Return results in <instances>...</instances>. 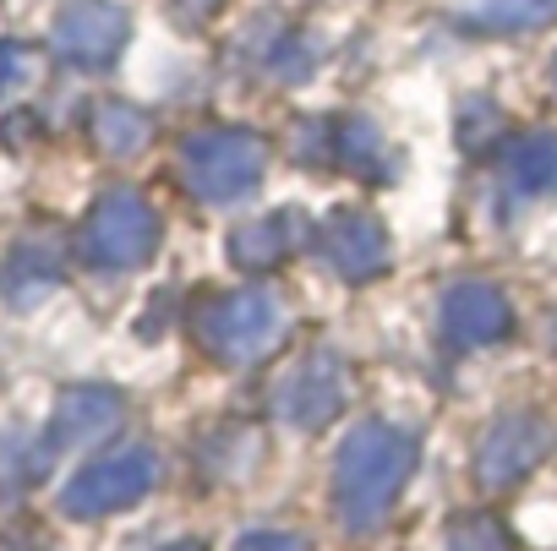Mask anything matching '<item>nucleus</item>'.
Returning a JSON list of instances; mask_svg holds the SVG:
<instances>
[{
    "mask_svg": "<svg viewBox=\"0 0 557 551\" xmlns=\"http://www.w3.org/2000/svg\"><path fill=\"white\" fill-rule=\"evenodd\" d=\"M410 469H416L410 437H399L394 426H356L334 464V502H339L345 524L367 529L372 518H383Z\"/></svg>",
    "mask_w": 557,
    "mask_h": 551,
    "instance_id": "1",
    "label": "nucleus"
},
{
    "mask_svg": "<svg viewBox=\"0 0 557 551\" xmlns=\"http://www.w3.org/2000/svg\"><path fill=\"white\" fill-rule=\"evenodd\" d=\"M197 334L202 345L230 361V366H246V361H262L278 334H285V312L268 290H230V296H213L202 312H197Z\"/></svg>",
    "mask_w": 557,
    "mask_h": 551,
    "instance_id": "2",
    "label": "nucleus"
},
{
    "mask_svg": "<svg viewBox=\"0 0 557 551\" xmlns=\"http://www.w3.org/2000/svg\"><path fill=\"white\" fill-rule=\"evenodd\" d=\"M159 246V218L137 191H104L83 224V251L99 267H137Z\"/></svg>",
    "mask_w": 557,
    "mask_h": 551,
    "instance_id": "3",
    "label": "nucleus"
},
{
    "mask_svg": "<svg viewBox=\"0 0 557 551\" xmlns=\"http://www.w3.org/2000/svg\"><path fill=\"white\" fill-rule=\"evenodd\" d=\"M257 175H262V142L251 132H202L186 142V180L208 202L251 191Z\"/></svg>",
    "mask_w": 557,
    "mask_h": 551,
    "instance_id": "4",
    "label": "nucleus"
},
{
    "mask_svg": "<svg viewBox=\"0 0 557 551\" xmlns=\"http://www.w3.org/2000/svg\"><path fill=\"white\" fill-rule=\"evenodd\" d=\"M153 475H159V464H153V453H148V448H121V453H104V459H94L83 475H72V486H66L61 508H66L72 518H99V513H115V508H126V502L148 497Z\"/></svg>",
    "mask_w": 557,
    "mask_h": 551,
    "instance_id": "5",
    "label": "nucleus"
},
{
    "mask_svg": "<svg viewBox=\"0 0 557 551\" xmlns=\"http://www.w3.org/2000/svg\"><path fill=\"white\" fill-rule=\"evenodd\" d=\"M126 45V12L110 0H77L55 23V50L72 66H110Z\"/></svg>",
    "mask_w": 557,
    "mask_h": 551,
    "instance_id": "6",
    "label": "nucleus"
},
{
    "mask_svg": "<svg viewBox=\"0 0 557 551\" xmlns=\"http://www.w3.org/2000/svg\"><path fill=\"white\" fill-rule=\"evenodd\" d=\"M339 404H345V366H339L334 355L301 361V366L285 377V388H278V410H285V421H296V426H307V431L329 426Z\"/></svg>",
    "mask_w": 557,
    "mask_h": 551,
    "instance_id": "7",
    "label": "nucleus"
},
{
    "mask_svg": "<svg viewBox=\"0 0 557 551\" xmlns=\"http://www.w3.org/2000/svg\"><path fill=\"white\" fill-rule=\"evenodd\" d=\"M329 262L345 273V279H372V273L388 262V235H383V224L372 218V213H361V208H345V213H334L329 218Z\"/></svg>",
    "mask_w": 557,
    "mask_h": 551,
    "instance_id": "8",
    "label": "nucleus"
},
{
    "mask_svg": "<svg viewBox=\"0 0 557 551\" xmlns=\"http://www.w3.org/2000/svg\"><path fill=\"white\" fill-rule=\"evenodd\" d=\"M443 334L454 345H470V350L475 345H492V339L508 334V301L492 285H459L443 301Z\"/></svg>",
    "mask_w": 557,
    "mask_h": 551,
    "instance_id": "9",
    "label": "nucleus"
},
{
    "mask_svg": "<svg viewBox=\"0 0 557 551\" xmlns=\"http://www.w3.org/2000/svg\"><path fill=\"white\" fill-rule=\"evenodd\" d=\"M121 421V393L110 388H72L55 410V426H50V448H88L99 442L110 426Z\"/></svg>",
    "mask_w": 557,
    "mask_h": 551,
    "instance_id": "10",
    "label": "nucleus"
},
{
    "mask_svg": "<svg viewBox=\"0 0 557 551\" xmlns=\"http://www.w3.org/2000/svg\"><path fill=\"white\" fill-rule=\"evenodd\" d=\"M535 453H541V431H535V421L513 415V421H497V426H492V437L481 442L475 469H481L486 486H508V480H519V475L535 464Z\"/></svg>",
    "mask_w": 557,
    "mask_h": 551,
    "instance_id": "11",
    "label": "nucleus"
},
{
    "mask_svg": "<svg viewBox=\"0 0 557 551\" xmlns=\"http://www.w3.org/2000/svg\"><path fill=\"white\" fill-rule=\"evenodd\" d=\"M290 224H296V213L240 224V229H235V240H230L235 267H240V273H268V267H278V262H285V251H290V235H285Z\"/></svg>",
    "mask_w": 557,
    "mask_h": 551,
    "instance_id": "12",
    "label": "nucleus"
},
{
    "mask_svg": "<svg viewBox=\"0 0 557 551\" xmlns=\"http://www.w3.org/2000/svg\"><path fill=\"white\" fill-rule=\"evenodd\" d=\"M508 180L524 197H546L557 191V137L552 132H530L508 148Z\"/></svg>",
    "mask_w": 557,
    "mask_h": 551,
    "instance_id": "13",
    "label": "nucleus"
},
{
    "mask_svg": "<svg viewBox=\"0 0 557 551\" xmlns=\"http://www.w3.org/2000/svg\"><path fill=\"white\" fill-rule=\"evenodd\" d=\"M94 142L104 153H137L148 142V115L132 104H99L94 110Z\"/></svg>",
    "mask_w": 557,
    "mask_h": 551,
    "instance_id": "14",
    "label": "nucleus"
},
{
    "mask_svg": "<svg viewBox=\"0 0 557 551\" xmlns=\"http://www.w3.org/2000/svg\"><path fill=\"white\" fill-rule=\"evenodd\" d=\"M334 159L356 175H377L383 170V137L372 132V121H361V115L339 121L334 126Z\"/></svg>",
    "mask_w": 557,
    "mask_h": 551,
    "instance_id": "15",
    "label": "nucleus"
},
{
    "mask_svg": "<svg viewBox=\"0 0 557 551\" xmlns=\"http://www.w3.org/2000/svg\"><path fill=\"white\" fill-rule=\"evenodd\" d=\"M557 0H470V17L486 28H541Z\"/></svg>",
    "mask_w": 557,
    "mask_h": 551,
    "instance_id": "16",
    "label": "nucleus"
},
{
    "mask_svg": "<svg viewBox=\"0 0 557 551\" xmlns=\"http://www.w3.org/2000/svg\"><path fill=\"white\" fill-rule=\"evenodd\" d=\"M17 279H23V290H17V301H34L39 290H50L55 279H61V251L50 246V240H28L23 251H17Z\"/></svg>",
    "mask_w": 557,
    "mask_h": 551,
    "instance_id": "17",
    "label": "nucleus"
},
{
    "mask_svg": "<svg viewBox=\"0 0 557 551\" xmlns=\"http://www.w3.org/2000/svg\"><path fill=\"white\" fill-rule=\"evenodd\" d=\"M454 551H508V535L492 513H470L454 524Z\"/></svg>",
    "mask_w": 557,
    "mask_h": 551,
    "instance_id": "18",
    "label": "nucleus"
},
{
    "mask_svg": "<svg viewBox=\"0 0 557 551\" xmlns=\"http://www.w3.org/2000/svg\"><path fill=\"white\" fill-rule=\"evenodd\" d=\"M28 77H34V55L23 45H0V93H12Z\"/></svg>",
    "mask_w": 557,
    "mask_h": 551,
    "instance_id": "19",
    "label": "nucleus"
},
{
    "mask_svg": "<svg viewBox=\"0 0 557 551\" xmlns=\"http://www.w3.org/2000/svg\"><path fill=\"white\" fill-rule=\"evenodd\" d=\"M492 132H497V115L486 110V99H475V104L465 110V121H459V137H465V148H481Z\"/></svg>",
    "mask_w": 557,
    "mask_h": 551,
    "instance_id": "20",
    "label": "nucleus"
},
{
    "mask_svg": "<svg viewBox=\"0 0 557 551\" xmlns=\"http://www.w3.org/2000/svg\"><path fill=\"white\" fill-rule=\"evenodd\" d=\"M240 551H301V540L296 535H246Z\"/></svg>",
    "mask_w": 557,
    "mask_h": 551,
    "instance_id": "21",
    "label": "nucleus"
},
{
    "mask_svg": "<svg viewBox=\"0 0 557 551\" xmlns=\"http://www.w3.org/2000/svg\"><path fill=\"white\" fill-rule=\"evenodd\" d=\"M170 7H175L181 23H202V17H213L224 7V0H170Z\"/></svg>",
    "mask_w": 557,
    "mask_h": 551,
    "instance_id": "22",
    "label": "nucleus"
},
{
    "mask_svg": "<svg viewBox=\"0 0 557 551\" xmlns=\"http://www.w3.org/2000/svg\"><path fill=\"white\" fill-rule=\"evenodd\" d=\"M170 551H202V546H197V540H186V546H170Z\"/></svg>",
    "mask_w": 557,
    "mask_h": 551,
    "instance_id": "23",
    "label": "nucleus"
},
{
    "mask_svg": "<svg viewBox=\"0 0 557 551\" xmlns=\"http://www.w3.org/2000/svg\"><path fill=\"white\" fill-rule=\"evenodd\" d=\"M552 83H557V55H552Z\"/></svg>",
    "mask_w": 557,
    "mask_h": 551,
    "instance_id": "24",
    "label": "nucleus"
}]
</instances>
